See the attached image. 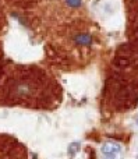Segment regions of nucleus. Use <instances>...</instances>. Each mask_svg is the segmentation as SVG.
Segmentation results:
<instances>
[{
	"label": "nucleus",
	"mask_w": 138,
	"mask_h": 159,
	"mask_svg": "<svg viewBox=\"0 0 138 159\" xmlns=\"http://www.w3.org/2000/svg\"><path fill=\"white\" fill-rule=\"evenodd\" d=\"M80 143H73L71 144V145H70L69 147V154L70 155H75V152H77V151H78V149H80Z\"/></svg>",
	"instance_id": "nucleus-3"
},
{
	"label": "nucleus",
	"mask_w": 138,
	"mask_h": 159,
	"mask_svg": "<svg viewBox=\"0 0 138 159\" xmlns=\"http://www.w3.org/2000/svg\"><path fill=\"white\" fill-rule=\"evenodd\" d=\"M74 42L77 45H81V46H88L92 43V37L88 34H80L74 38Z\"/></svg>",
	"instance_id": "nucleus-2"
},
{
	"label": "nucleus",
	"mask_w": 138,
	"mask_h": 159,
	"mask_svg": "<svg viewBox=\"0 0 138 159\" xmlns=\"http://www.w3.org/2000/svg\"><path fill=\"white\" fill-rule=\"evenodd\" d=\"M81 3H82V0H66V4L70 6V7H80Z\"/></svg>",
	"instance_id": "nucleus-4"
},
{
	"label": "nucleus",
	"mask_w": 138,
	"mask_h": 159,
	"mask_svg": "<svg viewBox=\"0 0 138 159\" xmlns=\"http://www.w3.org/2000/svg\"><path fill=\"white\" fill-rule=\"evenodd\" d=\"M103 159H120L122 158V145L114 141H107L101 147Z\"/></svg>",
	"instance_id": "nucleus-1"
}]
</instances>
